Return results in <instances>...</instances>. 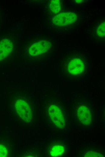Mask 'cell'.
I'll return each instance as SVG.
<instances>
[{"label": "cell", "instance_id": "obj_1", "mask_svg": "<svg viewBox=\"0 0 105 157\" xmlns=\"http://www.w3.org/2000/svg\"><path fill=\"white\" fill-rule=\"evenodd\" d=\"M69 55L67 59L65 58L66 60L62 68V76L69 81H78L85 78L89 72L85 57L79 53Z\"/></svg>", "mask_w": 105, "mask_h": 157}, {"label": "cell", "instance_id": "obj_2", "mask_svg": "<svg viewBox=\"0 0 105 157\" xmlns=\"http://www.w3.org/2000/svg\"><path fill=\"white\" fill-rule=\"evenodd\" d=\"M16 111L20 117L24 121L30 122L32 117L31 110L29 104L22 99L17 100L15 104Z\"/></svg>", "mask_w": 105, "mask_h": 157}, {"label": "cell", "instance_id": "obj_3", "mask_svg": "<svg viewBox=\"0 0 105 157\" xmlns=\"http://www.w3.org/2000/svg\"><path fill=\"white\" fill-rule=\"evenodd\" d=\"M48 113L49 118L57 127L63 128L65 126V120L62 112L57 106L52 105L49 107Z\"/></svg>", "mask_w": 105, "mask_h": 157}, {"label": "cell", "instance_id": "obj_4", "mask_svg": "<svg viewBox=\"0 0 105 157\" xmlns=\"http://www.w3.org/2000/svg\"><path fill=\"white\" fill-rule=\"evenodd\" d=\"M77 16L72 12H64L57 14L52 19V23L58 26H64L72 24L76 20Z\"/></svg>", "mask_w": 105, "mask_h": 157}, {"label": "cell", "instance_id": "obj_5", "mask_svg": "<svg viewBox=\"0 0 105 157\" xmlns=\"http://www.w3.org/2000/svg\"><path fill=\"white\" fill-rule=\"evenodd\" d=\"M51 44L49 41L42 40L34 43L29 50V54L32 56H37L47 51L51 47Z\"/></svg>", "mask_w": 105, "mask_h": 157}, {"label": "cell", "instance_id": "obj_6", "mask_svg": "<svg viewBox=\"0 0 105 157\" xmlns=\"http://www.w3.org/2000/svg\"><path fill=\"white\" fill-rule=\"evenodd\" d=\"M77 116L79 121L84 125H88L91 123V111L85 105H81L78 107Z\"/></svg>", "mask_w": 105, "mask_h": 157}, {"label": "cell", "instance_id": "obj_7", "mask_svg": "<svg viewBox=\"0 0 105 157\" xmlns=\"http://www.w3.org/2000/svg\"><path fill=\"white\" fill-rule=\"evenodd\" d=\"M13 44L9 40L4 39L0 42V60L7 57L11 52Z\"/></svg>", "mask_w": 105, "mask_h": 157}, {"label": "cell", "instance_id": "obj_8", "mask_svg": "<svg viewBox=\"0 0 105 157\" xmlns=\"http://www.w3.org/2000/svg\"><path fill=\"white\" fill-rule=\"evenodd\" d=\"M65 149L62 144H57L52 146L50 149L49 153L53 157H58L62 155L64 153Z\"/></svg>", "mask_w": 105, "mask_h": 157}, {"label": "cell", "instance_id": "obj_9", "mask_svg": "<svg viewBox=\"0 0 105 157\" xmlns=\"http://www.w3.org/2000/svg\"><path fill=\"white\" fill-rule=\"evenodd\" d=\"M50 10L54 13L59 12L61 9L60 2L59 0H51L50 3Z\"/></svg>", "mask_w": 105, "mask_h": 157}, {"label": "cell", "instance_id": "obj_10", "mask_svg": "<svg viewBox=\"0 0 105 157\" xmlns=\"http://www.w3.org/2000/svg\"><path fill=\"white\" fill-rule=\"evenodd\" d=\"M105 24L103 22L98 26L97 29V34L100 37H103L105 36Z\"/></svg>", "mask_w": 105, "mask_h": 157}, {"label": "cell", "instance_id": "obj_11", "mask_svg": "<svg viewBox=\"0 0 105 157\" xmlns=\"http://www.w3.org/2000/svg\"><path fill=\"white\" fill-rule=\"evenodd\" d=\"M8 153L7 148L3 145L0 144V157H6Z\"/></svg>", "mask_w": 105, "mask_h": 157}, {"label": "cell", "instance_id": "obj_12", "mask_svg": "<svg viewBox=\"0 0 105 157\" xmlns=\"http://www.w3.org/2000/svg\"><path fill=\"white\" fill-rule=\"evenodd\" d=\"M85 157H103V155L100 153L92 151L88 152L85 153Z\"/></svg>", "mask_w": 105, "mask_h": 157}, {"label": "cell", "instance_id": "obj_13", "mask_svg": "<svg viewBox=\"0 0 105 157\" xmlns=\"http://www.w3.org/2000/svg\"><path fill=\"white\" fill-rule=\"evenodd\" d=\"M75 2H76V3H82V2H83V0H75Z\"/></svg>", "mask_w": 105, "mask_h": 157}]
</instances>
